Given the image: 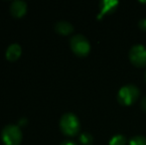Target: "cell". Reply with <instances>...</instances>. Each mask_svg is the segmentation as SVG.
Returning <instances> with one entry per match:
<instances>
[{"mask_svg": "<svg viewBox=\"0 0 146 145\" xmlns=\"http://www.w3.org/2000/svg\"><path fill=\"white\" fill-rule=\"evenodd\" d=\"M80 121L79 118L71 112L63 114L60 119V128L62 132L68 136H75L80 131Z\"/></svg>", "mask_w": 146, "mask_h": 145, "instance_id": "obj_1", "label": "cell"}, {"mask_svg": "<svg viewBox=\"0 0 146 145\" xmlns=\"http://www.w3.org/2000/svg\"><path fill=\"white\" fill-rule=\"evenodd\" d=\"M1 137L5 145H19L22 140V131L18 125L8 124L2 129Z\"/></svg>", "mask_w": 146, "mask_h": 145, "instance_id": "obj_3", "label": "cell"}, {"mask_svg": "<svg viewBox=\"0 0 146 145\" xmlns=\"http://www.w3.org/2000/svg\"><path fill=\"white\" fill-rule=\"evenodd\" d=\"M140 107H141V109H142L143 111H145V112H146V97H144L142 99H141Z\"/></svg>", "mask_w": 146, "mask_h": 145, "instance_id": "obj_14", "label": "cell"}, {"mask_svg": "<svg viewBox=\"0 0 146 145\" xmlns=\"http://www.w3.org/2000/svg\"><path fill=\"white\" fill-rule=\"evenodd\" d=\"M145 81H146V72H145Z\"/></svg>", "mask_w": 146, "mask_h": 145, "instance_id": "obj_17", "label": "cell"}, {"mask_svg": "<svg viewBox=\"0 0 146 145\" xmlns=\"http://www.w3.org/2000/svg\"><path fill=\"white\" fill-rule=\"evenodd\" d=\"M60 145H77L74 141H70V140H66V141L62 142Z\"/></svg>", "mask_w": 146, "mask_h": 145, "instance_id": "obj_15", "label": "cell"}, {"mask_svg": "<svg viewBox=\"0 0 146 145\" xmlns=\"http://www.w3.org/2000/svg\"><path fill=\"white\" fill-rule=\"evenodd\" d=\"M80 142L83 145H92L94 142V138H92V134L88 132H84L80 135Z\"/></svg>", "mask_w": 146, "mask_h": 145, "instance_id": "obj_10", "label": "cell"}, {"mask_svg": "<svg viewBox=\"0 0 146 145\" xmlns=\"http://www.w3.org/2000/svg\"><path fill=\"white\" fill-rule=\"evenodd\" d=\"M72 51L79 57H86L90 51V44L84 35L77 34L71 39Z\"/></svg>", "mask_w": 146, "mask_h": 145, "instance_id": "obj_4", "label": "cell"}, {"mask_svg": "<svg viewBox=\"0 0 146 145\" xmlns=\"http://www.w3.org/2000/svg\"><path fill=\"white\" fill-rule=\"evenodd\" d=\"M117 6H118V1H115V0H102L100 3V12L98 16V19H100L106 14H110L114 12Z\"/></svg>", "mask_w": 146, "mask_h": 145, "instance_id": "obj_6", "label": "cell"}, {"mask_svg": "<svg viewBox=\"0 0 146 145\" xmlns=\"http://www.w3.org/2000/svg\"><path fill=\"white\" fill-rule=\"evenodd\" d=\"M26 122H27V119H26V118H20V120H19V127H20V125H22L23 126L24 124L26 123Z\"/></svg>", "mask_w": 146, "mask_h": 145, "instance_id": "obj_16", "label": "cell"}, {"mask_svg": "<svg viewBox=\"0 0 146 145\" xmlns=\"http://www.w3.org/2000/svg\"><path fill=\"white\" fill-rule=\"evenodd\" d=\"M129 60L131 64L138 68L146 66V47L141 44H136L129 50Z\"/></svg>", "mask_w": 146, "mask_h": 145, "instance_id": "obj_5", "label": "cell"}, {"mask_svg": "<svg viewBox=\"0 0 146 145\" xmlns=\"http://www.w3.org/2000/svg\"><path fill=\"white\" fill-rule=\"evenodd\" d=\"M138 27L140 28L142 31H146V18H143L138 22Z\"/></svg>", "mask_w": 146, "mask_h": 145, "instance_id": "obj_13", "label": "cell"}, {"mask_svg": "<svg viewBox=\"0 0 146 145\" xmlns=\"http://www.w3.org/2000/svg\"><path fill=\"white\" fill-rule=\"evenodd\" d=\"M10 11L13 16L20 18L25 15L26 11H27V4L25 1H22V0H15L11 3Z\"/></svg>", "mask_w": 146, "mask_h": 145, "instance_id": "obj_7", "label": "cell"}, {"mask_svg": "<svg viewBox=\"0 0 146 145\" xmlns=\"http://www.w3.org/2000/svg\"><path fill=\"white\" fill-rule=\"evenodd\" d=\"M129 145H146V138L142 135H136L130 139Z\"/></svg>", "mask_w": 146, "mask_h": 145, "instance_id": "obj_12", "label": "cell"}, {"mask_svg": "<svg viewBox=\"0 0 146 145\" xmlns=\"http://www.w3.org/2000/svg\"><path fill=\"white\" fill-rule=\"evenodd\" d=\"M125 144H126V138L122 134H116L110 141V145H125Z\"/></svg>", "mask_w": 146, "mask_h": 145, "instance_id": "obj_11", "label": "cell"}, {"mask_svg": "<svg viewBox=\"0 0 146 145\" xmlns=\"http://www.w3.org/2000/svg\"><path fill=\"white\" fill-rule=\"evenodd\" d=\"M21 52H22V49H21V47H20V45L14 43V44H11L7 48V51H6V58L9 61L17 60L20 57V55H21Z\"/></svg>", "mask_w": 146, "mask_h": 145, "instance_id": "obj_8", "label": "cell"}, {"mask_svg": "<svg viewBox=\"0 0 146 145\" xmlns=\"http://www.w3.org/2000/svg\"><path fill=\"white\" fill-rule=\"evenodd\" d=\"M55 30L61 35H69L74 31V26L68 21H59L55 25Z\"/></svg>", "mask_w": 146, "mask_h": 145, "instance_id": "obj_9", "label": "cell"}, {"mask_svg": "<svg viewBox=\"0 0 146 145\" xmlns=\"http://www.w3.org/2000/svg\"><path fill=\"white\" fill-rule=\"evenodd\" d=\"M140 91L134 85H123L117 93V101L122 105H131L137 101Z\"/></svg>", "mask_w": 146, "mask_h": 145, "instance_id": "obj_2", "label": "cell"}]
</instances>
